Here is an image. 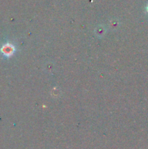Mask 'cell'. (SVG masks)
<instances>
[{
  "mask_svg": "<svg viewBox=\"0 0 148 149\" xmlns=\"http://www.w3.org/2000/svg\"><path fill=\"white\" fill-rule=\"evenodd\" d=\"M14 49H13V47L12 45H4V47L1 49V52L6 56H9V55H11L12 53L13 52Z\"/></svg>",
  "mask_w": 148,
  "mask_h": 149,
  "instance_id": "obj_1",
  "label": "cell"
}]
</instances>
